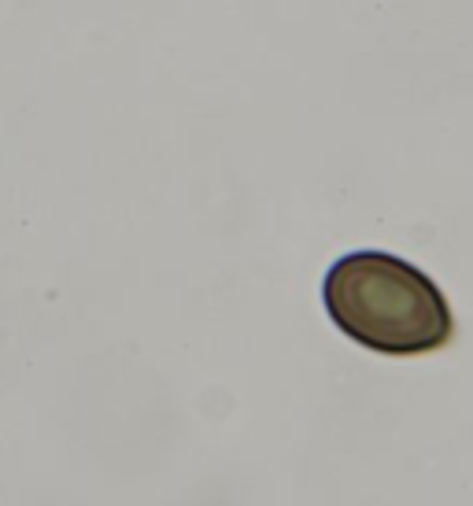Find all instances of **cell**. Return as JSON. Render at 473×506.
Returning a JSON list of instances; mask_svg holds the SVG:
<instances>
[{"label":"cell","instance_id":"obj_1","mask_svg":"<svg viewBox=\"0 0 473 506\" xmlns=\"http://www.w3.org/2000/svg\"><path fill=\"white\" fill-rule=\"evenodd\" d=\"M322 300L344 336L381 355H426L455 333L437 281L388 252L340 255L322 281Z\"/></svg>","mask_w":473,"mask_h":506}]
</instances>
